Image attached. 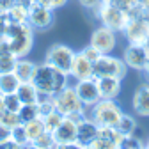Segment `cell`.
I'll return each mask as SVG.
<instances>
[{
  "label": "cell",
  "mask_w": 149,
  "mask_h": 149,
  "mask_svg": "<svg viewBox=\"0 0 149 149\" xmlns=\"http://www.w3.org/2000/svg\"><path fill=\"white\" fill-rule=\"evenodd\" d=\"M68 77H69L68 73L50 66L48 62H43L39 66H36V71L32 74L30 82L36 85V89L39 92L53 96L68 85Z\"/></svg>",
  "instance_id": "cell-1"
},
{
  "label": "cell",
  "mask_w": 149,
  "mask_h": 149,
  "mask_svg": "<svg viewBox=\"0 0 149 149\" xmlns=\"http://www.w3.org/2000/svg\"><path fill=\"white\" fill-rule=\"evenodd\" d=\"M4 39L9 46V50L16 55L18 59L25 57V55L32 50L34 45V29L29 25V22L25 23H13L7 27L6 34L0 37Z\"/></svg>",
  "instance_id": "cell-2"
},
{
  "label": "cell",
  "mask_w": 149,
  "mask_h": 149,
  "mask_svg": "<svg viewBox=\"0 0 149 149\" xmlns=\"http://www.w3.org/2000/svg\"><path fill=\"white\" fill-rule=\"evenodd\" d=\"M121 116H123V110L116 103V100H100L96 105H92L91 119L100 128H116Z\"/></svg>",
  "instance_id": "cell-3"
},
{
  "label": "cell",
  "mask_w": 149,
  "mask_h": 149,
  "mask_svg": "<svg viewBox=\"0 0 149 149\" xmlns=\"http://www.w3.org/2000/svg\"><path fill=\"white\" fill-rule=\"evenodd\" d=\"M94 14L100 18V22L105 27L112 29L114 32H123L126 29L128 22H130V14L126 11L119 9L117 6H114L112 2L110 4H101L98 9H94Z\"/></svg>",
  "instance_id": "cell-4"
},
{
  "label": "cell",
  "mask_w": 149,
  "mask_h": 149,
  "mask_svg": "<svg viewBox=\"0 0 149 149\" xmlns=\"http://www.w3.org/2000/svg\"><path fill=\"white\" fill-rule=\"evenodd\" d=\"M52 100H53L55 110L61 112L64 117H68L69 114H73V112L84 110V103L80 101L77 91H74V87H69V85H66L62 91L57 92V94H53Z\"/></svg>",
  "instance_id": "cell-5"
},
{
  "label": "cell",
  "mask_w": 149,
  "mask_h": 149,
  "mask_svg": "<svg viewBox=\"0 0 149 149\" xmlns=\"http://www.w3.org/2000/svg\"><path fill=\"white\" fill-rule=\"evenodd\" d=\"M126 62L121 59H116L108 53H103L101 57L94 62V78L100 77H116V78H124L126 74Z\"/></svg>",
  "instance_id": "cell-6"
},
{
  "label": "cell",
  "mask_w": 149,
  "mask_h": 149,
  "mask_svg": "<svg viewBox=\"0 0 149 149\" xmlns=\"http://www.w3.org/2000/svg\"><path fill=\"white\" fill-rule=\"evenodd\" d=\"M74 55L77 53H74L69 46H66V45H53L46 52L45 62H48L50 66H53V68H57V69H61V71L69 74V69H71Z\"/></svg>",
  "instance_id": "cell-7"
},
{
  "label": "cell",
  "mask_w": 149,
  "mask_h": 149,
  "mask_svg": "<svg viewBox=\"0 0 149 149\" xmlns=\"http://www.w3.org/2000/svg\"><path fill=\"white\" fill-rule=\"evenodd\" d=\"M123 32L132 45H146L149 37V16L144 14L137 18H130V22Z\"/></svg>",
  "instance_id": "cell-8"
},
{
  "label": "cell",
  "mask_w": 149,
  "mask_h": 149,
  "mask_svg": "<svg viewBox=\"0 0 149 149\" xmlns=\"http://www.w3.org/2000/svg\"><path fill=\"white\" fill-rule=\"evenodd\" d=\"M29 25L34 30H48L53 25V9L34 0L29 6Z\"/></svg>",
  "instance_id": "cell-9"
},
{
  "label": "cell",
  "mask_w": 149,
  "mask_h": 149,
  "mask_svg": "<svg viewBox=\"0 0 149 149\" xmlns=\"http://www.w3.org/2000/svg\"><path fill=\"white\" fill-rule=\"evenodd\" d=\"M74 91H77V94H78L80 101L84 103V107H92V105H96V103L101 100L96 78L78 80L77 85H74Z\"/></svg>",
  "instance_id": "cell-10"
},
{
  "label": "cell",
  "mask_w": 149,
  "mask_h": 149,
  "mask_svg": "<svg viewBox=\"0 0 149 149\" xmlns=\"http://www.w3.org/2000/svg\"><path fill=\"white\" fill-rule=\"evenodd\" d=\"M123 61L126 62L128 68L144 71V68H146L147 62H149V52H147L146 45H132V43H130L128 48L124 50Z\"/></svg>",
  "instance_id": "cell-11"
},
{
  "label": "cell",
  "mask_w": 149,
  "mask_h": 149,
  "mask_svg": "<svg viewBox=\"0 0 149 149\" xmlns=\"http://www.w3.org/2000/svg\"><path fill=\"white\" fill-rule=\"evenodd\" d=\"M91 46H94L98 52L101 53H110L116 48V32L101 25L100 29H96L91 36Z\"/></svg>",
  "instance_id": "cell-12"
},
{
  "label": "cell",
  "mask_w": 149,
  "mask_h": 149,
  "mask_svg": "<svg viewBox=\"0 0 149 149\" xmlns=\"http://www.w3.org/2000/svg\"><path fill=\"white\" fill-rule=\"evenodd\" d=\"M123 135L116 128H100L96 139L91 142V149H119Z\"/></svg>",
  "instance_id": "cell-13"
},
{
  "label": "cell",
  "mask_w": 149,
  "mask_h": 149,
  "mask_svg": "<svg viewBox=\"0 0 149 149\" xmlns=\"http://www.w3.org/2000/svg\"><path fill=\"white\" fill-rule=\"evenodd\" d=\"M69 74L74 80H87V78H94V64H92L87 57H84V53H77L73 59Z\"/></svg>",
  "instance_id": "cell-14"
},
{
  "label": "cell",
  "mask_w": 149,
  "mask_h": 149,
  "mask_svg": "<svg viewBox=\"0 0 149 149\" xmlns=\"http://www.w3.org/2000/svg\"><path fill=\"white\" fill-rule=\"evenodd\" d=\"M77 123H73L71 119L64 117L62 123L57 126V130L53 132V139L55 144H71L77 142Z\"/></svg>",
  "instance_id": "cell-15"
},
{
  "label": "cell",
  "mask_w": 149,
  "mask_h": 149,
  "mask_svg": "<svg viewBox=\"0 0 149 149\" xmlns=\"http://www.w3.org/2000/svg\"><path fill=\"white\" fill-rule=\"evenodd\" d=\"M101 100H116L121 92V78L116 77H100L96 78Z\"/></svg>",
  "instance_id": "cell-16"
},
{
  "label": "cell",
  "mask_w": 149,
  "mask_h": 149,
  "mask_svg": "<svg viewBox=\"0 0 149 149\" xmlns=\"http://www.w3.org/2000/svg\"><path fill=\"white\" fill-rule=\"evenodd\" d=\"M98 130H100V126L92 121V119L82 121V123L77 126V144H78L80 147L91 146V142L94 140L96 135H98Z\"/></svg>",
  "instance_id": "cell-17"
},
{
  "label": "cell",
  "mask_w": 149,
  "mask_h": 149,
  "mask_svg": "<svg viewBox=\"0 0 149 149\" xmlns=\"http://www.w3.org/2000/svg\"><path fill=\"white\" fill-rule=\"evenodd\" d=\"M133 108L137 114L149 117V84H142L133 94Z\"/></svg>",
  "instance_id": "cell-18"
},
{
  "label": "cell",
  "mask_w": 149,
  "mask_h": 149,
  "mask_svg": "<svg viewBox=\"0 0 149 149\" xmlns=\"http://www.w3.org/2000/svg\"><path fill=\"white\" fill-rule=\"evenodd\" d=\"M18 62V57L9 50L7 43L0 39V74L4 73H14V66Z\"/></svg>",
  "instance_id": "cell-19"
},
{
  "label": "cell",
  "mask_w": 149,
  "mask_h": 149,
  "mask_svg": "<svg viewBox=\"0 0 149 149\" xmlns=\"http://www.w3.org/2000/svg\"><path fill=\"white\" fill-rule=\"evenodd\" d=\"M16 96L20 98V101L23 105H30V103H37L39 91L36 89V85L32 82H22L20 87H18V91H16Z\"/></svg>",
  "instance_id": "cell-20"
},
{
  "label": "cell",
  "mask_w": 149,
  "mask_h": 149,
  "mask_svg": "<svg viewBox=\"0 0 149 149\" xmlns=\"http://www.w3.org/2000/svg\"><path fill=\"white\" fill-rule=\"evenodd\" d=\"M34 71H36V64L30 62V61H27V59H23V57L18 59V62H16V66H14V74H16V77L20 78L22 82H30Z\"/></svg>",
  "instance_id": "cell-21"
},
{
  "label": "cell",
  "mask_w": 149,
  "mask_h": 149,
  "mask_svg": "<svg viewBox=\"0 0 149 149\" xmlns=\"http://www.w3.org/2000/svg\"><path fill=\"white\" fill-rule=\"evenodd\" d=\"M22 80L16 77L14 73H4L0 74V92L2 94H14L20 87Z\"/></svg>",
  "instance_id": "cell-22"
},
{
  "label": "cell",
  "mask_w": 149,
  "mask_h": 149,
  "mask_svg": "<svg viewBox=\"0 0 149 149\" xmlns=\"http://www.w3.org/2000/svg\"><path fill=\"white\" fill-rule=\"evenodd\" d=\"M116 130L124 137V135H133L135 133V130H137V123L132 116H128V114H123L119 123L116 124Z\"/></svg>",
  "instance_id": "cell-23"
},
{
  "label": "cell",
  "mask_w": 149,
  "mask_h": 149,
  "mask_svg": "<svg viewBox=\"0 0 149 149\" xmlns=\"http://www.w3.org/2000/svg\"><path fill=\"white\" fill-rule=\"evenodd\" d=\"M18 116H20V121L22 124L25 123H30L34 119L39 117V107L37 103H30V105H22V108L18 110Z\"/></svg>",
  "instance_id": "cell-24"
},
{
  "label": "cell",
  "mask_w": 149,
  "mask_h": 149,
  "mask_svg": "<svg viewBox=\"0 0 149 149\" xmlns=\"http://www.w3.org/2000/svg\"><path fill=\"white\" fill-rule=\"evenodd\" d=\"M23 126H25V132H27L29 142H32L36 137H39V135L45 132V123H43L41 117H37V119H34V121H30V123H25Z\"/></svg>",
  "instance_id": "cell-25"
},
{
  "label": "cell",
  "mask_w": 149,
  "mask_h": 149,
  "mask_svg": "<svg viewBox=\"0 0 149 149\" xmlns=\"http://www.w3.org/2000/svg\"><path fill=\"white\" fill-rule=\"evenodd\" d=\"M30 146H34V147H37V149H53V147H55L53 133H50V132H46V130H45L39 137H36V139L30 142Z\"/></svg>",
  "instance_id": "cell-26"
},
{
  "label": "cell",
  "mask_w": 149,
  "mask_h": 149,
  "mask_svg": "<svg viewBox=\"0 0 149 149\" xmlns=\"http://www.w3.org/2000/svg\"><path fill=\"white\" fill-rule=\"evenodd\" d=\"M41 119H43V123H45V130H46V132H50V133H53L55 130H57V126L62 123L64 116L61 114V112L53 110V112H50L48 116H45V117H41Z\"/></svg>",
  "instance_id": "cell-27"
},
{
  "label": "cell",
  "mask_w": 149,
  "mask_h": 149,
  "mask_svg": "<svg viewBox=\"0 0 149 149\" xmlns=\"http://www.w3.org/2000/svg\"><path fill=\"white\" fill-rule=\"evenodd\" d=\"M0 124H4V126H7V128L13 130L14 126L22 124V121H20L18 112H11L7 108H2V110H0Z\"/></svg>",
  "instance_id": "cell-28"
},
{
  "label": "cell",
  "mask_w": 149,
  "mask_h": 149,
  "mask_svg": "<svg viewBox=\"0 0 149 149\" xmlns=\"http://www.w3.org/2000/svg\"><path fill=\"white\" fill-rule=\"evenodd\" d=\"M11 140H14L16 144H20V146H30L29 142V137H27V132H25V126L23 124H18L11 130Z\"/></svg>",
  "instance_id": "cell-29"
},
{
  "label": "cell",
  "mask_w": 149,
  "mask_h": 149,
  "mask_svg": "<svg viewBox=\"0 0 149 149\" xmlns=\"http://www.w3.org/2000/svg\"><path fill=\"white\" fill-rule=\"evenodd\" d=\"M144 144L139 137H133V135H124L119 142V149H142Z\"/></svg>",
  "instance_id": "cell-30"
},
{
  "label": "cell",
  "mask_w": 149,
  "mask_h": 149,
  "mask_svg": "<svg viewBox=\"0 0 149 149\" xmlns=\"http://www.w3.org/2000/svg\"><path fill=\"white\" fill-rule=\"evenodd\" d=\"M22 101H20V98L16 96V92L14 94H4V108H7V110H11V112H18L22 108Z\"/></svg>",
  "instance_id": "cell-31"
},
{
  "label": "cell",
  "mask_w": 149,
  "mask_h": 149,
  "mask_svg": "<svg viewBox=\"0 0 149 149\" xmlns=\"http://www.w3.org/2000/svg\"><path fill=\"white\" fill-rule=\"evenodd\" d=\"M82 53H84V57H87V59H89L92 64H94V62H96V61L101 57V55H103L101 52H98L94 46H91V45H89L87 48H84V50H82Z\"/></svg>",
  "instance_id": "cell-32"
},
{
  "label": "cell",
  "mask_w": 149,
  "mask_h": 149,
  "mask_svg": "<svg viewBox=\"0 0 149 149\" xmlns=\"http://www.w3.org/2000/svg\"><path fill=\"white\" fill-rule=\"evenodd\" d=\"M9 25H11V20H9L7 13H2V11H0V37L6 34V30H7Z\"/></svg>",
  "instance_id": "cell-33"
},
{
  "label": "cell",
  "mask_w": 149,
  "mask_h": 149,
  "mask_svg": "<svg viewBox=\"0 0 149 149\" xmlns=\"http://www.w3.org/2000/svg\"><path fill=\"white\" fill-rule=\"evenodd\" d=\"M36 2H39V4H45L46 7L50 9H57V7H62L68 0H36Z\"/></svg>",
  "instance_id": "cell-34"
},
{
  "label": "cell",
  "mask_w": 149,
  "mask_h": 149,
  "mask_svg": "<svg viewBox=\"0 0 149 149\" xmlns=\"http://www.w3.org/2000/svg\"><path fill=\"white\" fill-rule=\"evenodd\" d=\"M7 140H11V128L0 124V144H4Z\"/></svg>",
  "instance_id": "cell-35"
},
{
  "label": "cell",
  "mask_w": 149,
  "mask_h": 149,
  "mask_svg": "<svg viewBox=\"0 0 149 149\" xmlns=\"http://www.w3.org/2000/svg\"><path fill=\"white\" fill-rule=\"evenodd\" d=\"M78 2L84 6V7H87V9H98L100 6H101V0H78Z\"/></svg>",
  "instance_id": "cell-36"
},
{
  "label": "cell",
  "mask_w": 149,
  "mask_h": 149,
  "mask_svg": "<svg viewBox=\"0 0 149 149\" xmlns=\"http://www.w3.org/2000/svg\"><path fill=\"white\" fill-rule=\"evenodd\" d=\"M0 149H27V147L16 144L14 140H7V142H4V144H0Z\"/></svg>",
  "instance_id": "cell-37"
},
{
  "label": "cell",
  "mask_w": 149,
  "mask_h": 149,
  "mask_svg": "<svg viewBox=\"0 0 149 149\" xmlns=\"http://www.w3.org/2000/svg\"><path fill=\"white\" fill-rule=\"evenodd\" d=\"M53 149H80V146L77 142H71V144H55Z\"/></svg>",
  "instance_id": "cell-38"
},
{
  "label": "cell",
  "mask_w": 149,
  "mask_h": 149,
  "mask_svg": "<svg viewBox=\"0 0 149 149\" xmlns=\"http://www.w3.org/2000/svg\"><path fill=\"white\" fill-rule=\"evenodd\" d=\"M140 6H142V9H144V13L149 16V0H140Z\"/></svg>",
  "instance_id": "cell-39"
},
{
  "label": "cell",
  "mask_w": 149,
  "mask_h": 149,
  "mask_svg": "<svg viewBox=\"0 0 149 149\" xmlns=\"http://www.w3.org/2000/svg\"><path fill=\"white\" fill-rule=\"evenodd\" d=\"M2 108H4V94L0 92V110H2Z\"/></svg>",
  "instance_id": "cell-40"
},
{
  "label": "cell",
  "mask_w": 149,
  "mask_h": 149,
  "mask_svg": "<svg viewBox=\"0 0 149 149\" xmlns=\"http://www.w3.org/2000/svg\"><path fill=\"white\" fill-rule=\"evenodd\" d=\"M144 71H146V74H147V77H149V62H147V66L144 68Z\"/></svg>",
  "instance_id": "cell-41"
},
{
  "label": "cell",
  "mask_w": 149,
  "mask_h": 149,
  "mask_svg": "<svg viewBox=\"0 0 149 149\" xmlns=\"http://www.w3.org/2000/svg\"><path fill=\"white\" fill-rule=\"evenodd\" d=\"M112 0H101V4H110Z\"/></svg>",
  "instance_id": "cell-42"
},
{
  "label": "cell",
  "mask_w": 149,
  "mask_h": 149,
  "mask_svg": "<svg viewBox=\"0 0 149 149\" xmlns=\"http://www.w3.org/2000/svg\"><path fill=\"white\" fill-rule=\"evenodd\" d=\"M27 149H37V147H34V146H27Z\"/></svg>",
  "instance_id": "cell-43"
},
{
  "label": "cell",
  "mask_w": 149,
  "mask_h": 149,
  "mask_svg": "<svg viewBox=\"0 0 149 149\" xmlns=\"http://www.w3.org/2000/svg\"><path fill=\"white\" fill-rule=\"evenodd\" d=\"M80 149H91V147H89V146H85V147H80Z\"/></svg>",
  "instance_id": "cell-44"
},
{
  "label": "cell",
  "mask_w": 149,
  "mask_h": 149,
  "mask_svg": "<svg viewBox=\"0 0 149 149\" xmlns=\"http://www.w3.org/2000/svg\"><path fill=\"white\" fill-rule=\"evenodd\" d=\"M142 149H149V146H144V147H142Z\"/></svg>",
  "instance_id": "cell-45"
},
{
  "label": "cell",
  "mask_w": 149,
  "mask_h": 149,
  "mask_svg": "<svg viewBox=\"0 0 149 149\" xmlns=\"http://www.w3.org/2000/svg\"><path fill=\"white\" fill-rule=\"evenodd\" d=\"M147 146H149V140H147Z\"/></svg>",
  "instance_id": "cell-46"
}]
</instances>
